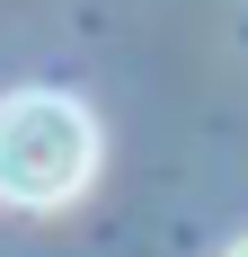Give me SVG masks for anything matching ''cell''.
I'll return each instance as SVG.
<instances>
[{"instance_id": "6da1fadb", "label": "cell", "mask_w": 248, "mask_h": 257, "mask_svg": "<svg viewBox=\"0 0 248 257\" xmlns=\"http://www.w3.org/2000/svg\"><path fill=\"white\" fill-rule=\"evenodd\" d=\"M98 178V115L71 89H9L0 98V204L62 213Z\"/></svg>"}, {"instance_id": "7a4b0ae2", "label": "cell", "mask_w": 248, "mask_h": 257, "mask_svg": "<svg viewBox=\"0 0 248 257\" xmlns=\"http://www.w3.org/2000/svg\"><path fill=\"white\" fill-rule=\"evenodd\" d=\"M230 257H248V239H239V248H230Z\"/></svg>"}]
</instances>
